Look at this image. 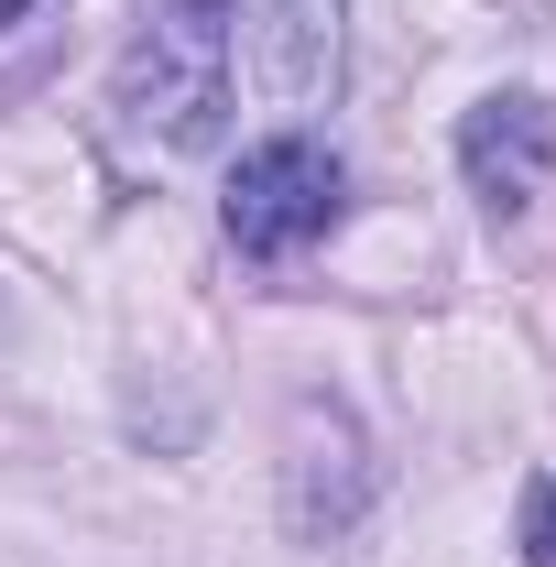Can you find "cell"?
Here are the masks:
<instances>
[{"label": "cell", "mask_w": 556, "mask_h": 567, "mask_svg": "<svg viewBox=\"0 0 556 567\" xmlns=\"http://www.w3.org/2000/svg\"><path fill=\"white\" fill-rule=\"evenodd\" d=\"M229 0H153L132 33V55H121V110H132V132L175 142V153H197L218 142V110H229Z\"/></svg>", "instance_id": "6da1fadb"}, {"label": "cell", "mask_w": 556, "mask_h": 567, "mask_svg": "<svg viewBox=\"0 0 556 567\" xmlns=\"http://www.w3.org/2000/svg\"><path fill=\"white\" fill-rule=\"evenodd\" d=\"M524 567H556V481L524 492Z\"/></svg>", "instance_id": "8992f818"}, {"label": "cell", "mask_w": 556, "mask_h": 567, "mask_svg": "<svg viewBox=\"0 0 556 567\" xmlns=\"http://www.w3.org/2000/svg\"><path fill=\"white\" fill-rule=\"evenodd\" d=\"M284 492H295V535H339L360 513L371 470H360V425L339 404H295V470H284Z\"/></svg>", "instance_id": "5b68a950"}, {"label": "cell", "mask_w": 556, "mask_h": 567, "mask_svg": "<svg viewBox=\"0 0 556 567\" xmlns=\"http://www.w3.org/2000/svg\"><path fill=\"white\" fill-rule=\"evenodd\" d=\"M339 197H349L339 153L306 142V132H274V142L240 153L218 218H229V251H240V262H295V251H317V240L339 229Z\"/></svg>", "instance_id": "7a4b0ae2"}, {"label": "cell", "mask_w": 556, "mask_h": 567, "mask_svg": "<svg viewBox=\"0 0 556 567\" xmlns=\"http://www.w3.org/2000/svg\"><path fill=\"white\" fill-rule=\"evenodd\" d=\"M229 55L262 76V99L317 110L339 87V0H229Z\"/></svg>", "instance_id": "3957f363"}, {"label": "cell", "mask_w": 556, "mask_h": 567, "mask_svg": "<svg viewBox=\"0 0 556 567\" xmlns=\"http://www.w3.org/2000/svg\"><path fill=\"white\" fill-rule=\"evenodd\" d=\"M459 175H470V197L481 208H535L556 175V110L535 99V87H502V99H481L470 121H459Z\"/></svg>", "instance_id": "277c9868"}, {"label": "cell", "mask_w": 556, "mask_h": 567, "mask_svg": "<svg viewBox=\"0 0 556 567\" xmlns=\"http://www.w3.org/2000/svg\"><path fill=\"white\" fill-rule=\"evenodd\" d=\"M22 11H33V0H0V22H22Z\"/></svg>", "instance_id": "52a82bcc"}]
</instances>
